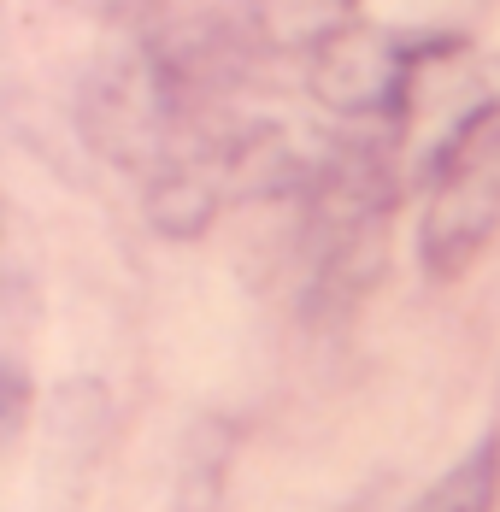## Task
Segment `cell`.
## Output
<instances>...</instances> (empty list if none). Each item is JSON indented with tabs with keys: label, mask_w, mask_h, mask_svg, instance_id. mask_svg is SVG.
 <instances>
[{
	"label": "cell",
	"mask_w": 500,
	"mask_h": 512,
	"mask_svg": "<svg viewBox=\"0 0 500 512\" xmlns=\"http://www.w3.org/2000/svg\"><path fill=\"white\" fill-rule=\"evenodd\" d=\"M395 165L371 142H342L306 183V307L318 318L348 312L389 259Z\"/></svg>",
	"instance_id": "obj_1"
},
{
	"label": "cell",
	"mask_w": 500,
	"mask_h": 512,
	"mask_svg": "<svg viewBox=\"0 0 500 512\" xmlns=\"http://www.w3.org/2000/svg\"><path fill=\"white\" fill-rule=\"evenodd\" d=\"M500 224V101H483L453 124L430 159V206L418 230V254L436 277H459L489 248Z\"/></svg>",
	"instance_id": "obj_2"
},
{
	"label": "cell",
	"mask_w": 500,
	"mask_h": 512,
	"mask_svg": "<svg viewBox=\"0 0 500 512\" xmlns=\"http://www.w3.org/2000/svg\"><path fill=\"white\" fill-rule=\"evenodd\" d=\"M430 59V48L406 42L395 30H371V24H348L336 42L306 59V83L318 106H330L336 118H400V106L412 95L418 65Z\"/></svg>",
	"instance_id": "obj_3"
},
{
	"label": "cell",
	"mask_w": 500,
	"mask_h": 512,
	"mask_svg": "<svg viewBox=\"0 0 500 512\" xmlns=\"http://www.w3.org/2000/svg\"><path fill=\"white\" fill-rule=\"evenodd\" d=\"M353 6L359 0H259L253 6V30H259L265 48L312 59L324 42H336L353 24Z\"/></svg>",
	"instance_id": "obj_4"
},
{
	"label": "cell",
	"mask_w": 500,
	"mask_h": 512,
	"mask_svg": "<svg viewBox=\"0 0 500 512\" xmlns=\"http://www.w3.org/2000/svg\"><path fill=\"white\" fill-rule=\"evenodd\" d=\"M500 501V442H483L477 454L453 465L436 489H424L406 512H495Z\"/></svg>",
	"instance_id": "obj_5"
}]
</instances>
